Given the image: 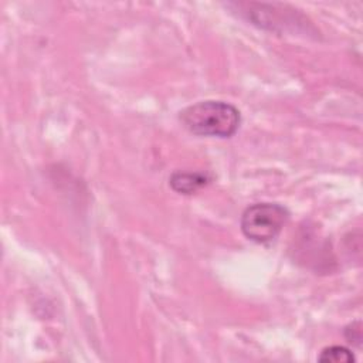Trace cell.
<instances>
[{"label": "cell", "instance_id": "cell-1", "mask_svg": "<svg viewBox=\"0 0 363 363\" xmlns=\"http://www.w3.org/2000/svg\"><path fill=\"white\" fill-rule=\"evenodd\" d=\"M179 121L197 136L231 138L241 125V113L224 101H200L182 109Z\"/></svg>", "mask_w": 363, "mask_h": 363}, {"label": "cell", "instance_id": "cell-2", "mask_svg": "<svg viewBox=\"0 0 363 363\" xmlns=\"http://www.w3.org/2000/svg\"><path fill=\"white\" fill-rule=\"evenodd\" d=\"M289 218V211L278 203H255L241 216L242 234L257 244L274 241Z\"/></svg>", "mask_w": 363, "mask_h": 363}, {"label": "cell", "instance_id": "cell-3", "mask_svg": "<svg viewBox=\"0 0 363 363\" xmlns=\"http://www.w3.org/2000/svg\"><path fill=\"white\" fill-rule=\"evenodd\" d=\"M208 183L210 177L199 172H174L169 177L170 187L179 194H193Z\"/></svg>", "mask_w": 363, "mask_h": 363}, {"label": "cell", "instance_id": "cell-4", "mask_svg": "<svg viewBox=\"0 0 363 363\" xmlns=\"http://www.w3.org/2000/svg\"><path fill=\"white\" fill-rule=\"evenodd\" d=\"M318 360L322 363H352L354 362V356L347 347L335 345L325 347L320 352Z\"/></svg>", "mask_w": 363, "mask_h": 363}, {"label": "cell", "instance_id": "cell-5", "mask_svg": "<svg viewBox=\"0 0 363 363\" xmlns=\"http://www.w3.org/2000/svg\"><path fill=\"white\" fill-rule=\"evenodd\" d=\"M345 336L347 339L349 343H354L357 346H360V340H362V329H360V322H354L352 325H349L345 329Z\"/></svg>", "mask_w": 363, "mask_h": 363}]
</instances>
